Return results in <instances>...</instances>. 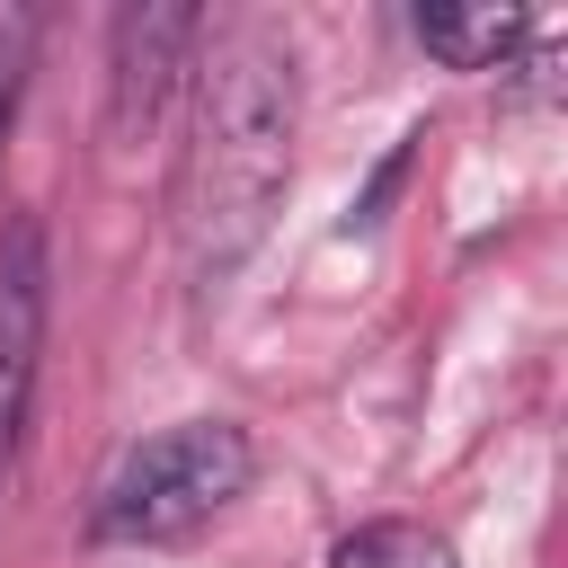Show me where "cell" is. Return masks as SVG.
Here are the masks:
<instances>
[{
	"instance_id": "6da1fadb",
	"label": "cell",
	"mask_w": 568,
	"mask_h": 568,
	"mask_svg": "<svg viewBox=\"0 0 568 568\" xmlns=\"http://www.w3.org/2000/svg\"><path fill=\"white\" fill-rule=\"evenodd\" d=\"M195 98H186V142H178V257L195 284H222L275 222L293 186V124H302V62L275 18H231L204 27L195 44Z\"/></svg>"
},
{
	"instance_id": "7a4b0ae2",
	"label": "cell",
	"mask_w": 568,
	"mask_h": 568,
	"mask_svg": "<svg viewBox=\"0 0 568 568\" xmlns=\"http://www.w3.org/2000/svg\"><path fill=\"white\" fill-rule=\"evenodd\" d=\"M257 479V435L240 417H178L142 435L89 497V541L98 550H169L231 515Z\"/></svg>"
},
{
	"instance_id": "3957f363",
	"label": "cell",
	"mask_w": 568,
	"mask_h": 568,
	"mask_svg": "<svg viewBox=\"0 0 568 568\" xmlns=\"http://www.w3.org/2000/svg\"><path fill=\"white\" fill-rule=\"evenodd\" d=\"M44 320H53V240H44V213H9L0 222V488L18 479V453H27Z\"/></svg>"
},
{
	"instance_id": "277c9868",
	"label": "cell",
	"mask_w": 568,
	"mask_h": 568,
	"mask_svg": "<svg viewBox=\"0 0 568 568\" xmlns=\"http://www.w3.org/2000/svg\"><path fill=\"white\" fill-rule=\"evenodd\" d=\"M204 9L186 0H142V9H115L106 27V133H151L160 106L178 98V80L195 71V44H204Z\"/></svg>"
},
{
	"instance_id": "5b68a950",
	"label": "cell",
	"mask_w": 568,
	"mask_h": 568,
	"mask_svg": "<svg viewBox=\"0 0 568 568\" xmlns=\"http://www.w3.org/2000/svg\"><path fill=\"white\" fill-rule=\"evenodd\" d=\"M408 36H417V53L426 62H444V71H506L524 44H532V18L524 9H462V0H426V9H408Z\"/></svg>"
},
{
	"instance_id": "8992f818",
	"label": "cell",
	"mask_w": 568,
	"mask_h": 568,
	"mask_svg": "<svg viewBox=\"0 0 568 568\" xmlns=\"http://www.w3.org/2000/svg\"><path fill=\"white\" fill-rule=\"evenodd\" d=\"M328 568H462V550H453V532H435L417 515H373L328 541Z\"/></svg>"
},
{
	"instance_id": "52a82bcc",
	"label": "cell",
	"mask_w": 568,
	"mask_h": 568,
	"mask_svg": "<svg viewBox=\"0 0 568 568\" xmlns=\"http://www.w3.org/2000/svg\"><path fill=\"white\" fill-rule=\"evenodd\" d=\"M36 36H44V18H36V9L0 18V160H9L18 106H27V80H36Z\"/></svg>"
}]
</instances>
